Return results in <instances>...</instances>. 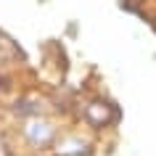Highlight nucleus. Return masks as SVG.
Masks as SVG:
<instances>
[{
	"mask_svg": "<svg viewBox=\"0 0 156 156\" xmlns=\"http://www.w3.org/2000/svg\"><path fill=\"white\" fill-rule=\"evenodd\" d=\"M27 135H29V140H34V143H48L50 140V127L42 119H37V116H32L29 122H27Z\"/></svg>",
	"mask_w": 156,
	"mask_h": 156,
	"instance_id": "nucleus-2",
	"label": "nucleus"
},
{
	"mask_svg": "<svg viewBox=\"0 0 156 156\" xmlns=\"http://www.w3.org/2000/svg\"><path fill=\"white\" fill-rule=\"evenodd\" d=\"M0 156H8V154H5V146H3V140H0Z\"/></svg>",
	"mask_w": 156,
	"mask_h": 156,
	"instance_id": "nucleus-3",
	"label": "nucleus"
},
{
	"mask_svg": "<svg viewBox=\"0 0 156 156\" xmlns=\"http://www.w3.org/2000/svg\"><path fill=\"white\" fill-rule=\"evenodd\" d=\"M85 119L93 124V127H103L114 119V108L108 106L106 101H93L90 106L85 108Z\"/></svg>",
	"mask_w": 156,
	"mask_h": 156,
	"instance_id": "nucleus-1",
	"label": "nucleus"
}]
</instances>
